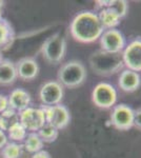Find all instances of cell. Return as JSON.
Here are the masks:
<instances>
[{"label":"cell","instance_id":"obj_1","mask_svg":"<svg viewBox=\"0 0 141 158\" xmlns=\"http://www.w3.org/2000/svg\"><path fill=\"white\" fill-rule=\"evenodd\" d=\"M70 30L77 41L89 43L101 37L104 29L96 13L85 11L79 13L73 19Z\"/></svg>","mask_w":141,"mask_h":158},{"label":"cell","instance_id":"obj_2","mask_svg":"<svg viewBox=\"0 0 141 158\" xmlns=\"http://www.w3.org/2000/svg\"><path fill=\"white\" fill-rule=\"evenodd\" d=\"M89 64L93 71L99 75H112L124 67L122 53H110L98 51L89 58Z\"/></svg>","mask_w":141,"mask_h":158},{"label":"cell","instance_id":"obj_3","mask_svg":"<svg viewBox=\"0 0 141 158\" xmlns=\"http://www.w3.org/2000/svg\"><path fill=\"white\" fill-rule=\"evenodd\" d=\"M86 72L85 68L79 61H70L66 62L59 69L58 82L61 85L68 88H77L85 80Z\"/></svg>","mask_w":141,"mask_h":158},{"label":"cell","instance_id":"obj_4","mask_svg":"<svg viewBox=\"0 0 141 158\" xmlns=\"http://www.w3.org/2000/svg\"><path fill=\"white\" fill-rule=\"evenodd\" d=\"M66 52V41L65 38L61 34H54L50 36L43 42L41 47L42 56L48 62L56 63L60 62L63 59Z\"/></svg>","mask_w":141,"mask_h":158},{"label":"cell","instance_id":"obj_5","mask_svg":"<svg viewBox=\"0 0 141 158\" xmlns=\"http://www.w3.org/2000/svg\"><path fill=\"white\" fill-rule=\"evenodd\" d=\"M41 110L44 113L47 123L56 128L59 131L66 128L68 124L70 123V112H68V108L62 104H57V106H43Z\"/></svg>","mask_w":141,"mask_h":158},{"label":"cell","instance_id":"obj_6","mask_svg":"<svg viewBox=\"0 0 141 158\" xmlns=\"http://www.w3.org/2000/svg\"><path fill=\"white\" fill-rule=\"evenodd\" d=\"M19 122L31 133H37L47 123L44 113L41 108L37 109L31 106L19 113Z\"/></svg>","mask_w":141,"mask_h":158},{"label":"cell","instance_id":"obj_7","mask_svg":"<svg viewBox=\"0 0 141 158\" xmlns=\"http://www.w3.org/2000/svg\"><path fill=\"white\" fill-rule=\"evenodd\" d=\"M93 101L97 106L109 109L117 101V92L115 88L109 83H99L93 91Z\"/></svg>","mask_w":141,"mask_h":158},{"label":"cell","instance_id":"obj_8","mask_svg":"<svg viewBox=\"0 0 141 158\" xmlns=\"http://www.w3.org/2000/svg\"><path fill=\"white\" fill-rule=\"evenodd\" d=\"M63 97V88L58 81H48L40 88L39 98L43 106H53L60 104Z\"/></svg>","mask_w":141,"mask_h":158},{"label":"cell","instance_id":"obj_9","mask_svg":"<svg viewBox=\"0 0 141 158\" xmlns=\"http://www.w3.org/2000/svg\"><path fill=\"white\" fill-rule=\"evenodd\" d=\"M102 51L110 53H120L125 47V38L118 30L111 29L102 33L100 37Z\"/></svg>","mask_w":141,"mask_h":158},{"label":"cell","instance_id":"obj_10","mask_svg":"<svg viewBox=\"0 0 141 158\" xmlns=\"http://www.w3.org/2000/svg\"><path fill=\"white\" fill-rule=\"evenodd\" d=\"M134 114L133 111L126 104H119L114 109L112 113V123L118 130H129L134 127Z\"/></svg>","mask_w":141,"mask_h":158},{"label":"cell","instance_id":"obj_11","mask_svg":"<svg viewBox=\"0 0 141 158\" xmlns=\"http://www.w3.org/2000/svg\"><path fill=\"white\" fill-rule=\"evenodd\" d=\"M124 65L127 70L140 72L141 71V40H134L130 43L122 53Z\"/></svg>","mask_w":141,"mask_h":158},{"label":"cell","instance_id":"obj_12","mask_svg":"<svg viewBox=\"0 0 141 158\" xmlns=\"http://www.w3.org/2000/svg\"><path fill=\"white\" fill-rule=\"evenodd\" d=\"M18 78L23 81H31L37 77L39 73V65L34 58L24 57L16 63Z\"/></svg>","mask_w":141,"mask_h":158},{"label":"cell","instance_id":"obj_13","mask_svg":"<svg viewBox=\"0 0 141 158\" xmlns=\"http://www.w3.org/2000/svg\"><path fill=\"white\" fill-rule=\"evenodd\" d=\"M9 99V108L20 113L21 111L27 109L31 103V95L23 89H15L11 92Z\"/></svg>","mask_w":141,"mask_h":158},{"label":"cell","instance_id":"obj_14","mask_svg":"<svg viewBox=\"0 0 141 158\" xmlns=\"http://www.w3.org/2000/svg\"><path fill=\"white\" fill-rule=\"evenodd\" d=\"M17 70L14 62L9 59H3L0 62V85H11L17 80Z\"/></svg>","mask_w":141,"mask_h":158},{"label":"cell","instance_id":"obj_15","mask_svg":"<svg viewBox=\"0 0 141 158\" xmlns=\"http://www.w3.org/2000/svg\"><path fill=\"white\" fill-rule=\"evenodd\" d=\"M141 82L140 75L137 72L125 70L119 77V86L125 92H134L139 88Z\"/></svg>","mask_w":141,"mask_h":158},{"label":"cell","instance_id":"obj_16","mask_svg":"<svg viewBox=\"0 0 141 158\" xmlns=\"http://www.w3.org/2000/svg\"><path fill=\"white\" fill-rule=\"evenodd\" d=\"M15 40V31L9 21L3 17L0 18V51L6 50Z\"/></svg>","mask_w":141,"mask_h":158},{"label":"cell","instance_id":"obj_17","mask_svg":"<svg viewBox=\"0 0 141 158\" xmlns=\"http://www.w3.org/2000/svg\"><path fill=\"white\" fill-rule=\"evenodd\" d=\"M97 10L107 9L116 13L120 18L125 16L127 12V3L124 0H100L96 1Z\"/></svg>","mask_w":141,"mask_h":158},{"label":"cell","instance_id":"obj_18","mask_svg":"<svg viewBox=\"0 0 141 158\" xmlns=\"http://www.w3.org/2000/svg\"><path fill=\"white\" fill-rule=\"evenodd\" d=\"M98 18L101 22L103 29H114L120 23V17L118 16L116 13H114L111 10L107 9H100L98 10V14H97Z\"/></svg>","mask_w":141,"mask_h":158},{"label":"cell","instance_id":"obj_19","mask_svg":"<svg viewBox=\"0 0 141 158\" xmlns=\"http://www.w3.org/2000/svg\"><path fill=\"white\" fill-rule=\"evenodd\" d=\"M23 148L27 152L35 154L42 150L43 141L37 133H30L27 135L23 141Z\"/></svg>","mask_w":141,"mask_h":158},{"label":"cell","instance_id":"obj_20","mask_svg":"<svg viewBox=\"0 0 141 158\" xmlns=\"http://www.w3.org/2000/svg\"><path fill=\"white\" fill-rule=\"evenodd\" d=\"M27 135V131L24 129L20 122L13 124L7 129V138L12 140V142H21L24 141L25 137Z\"/></svg>","mask_w":141,"mask_h":158},{"label":"cell","instance_id":"obj_21","mask_svg":"<svg viewBox=\"0 0 141 158\" xmlns=\"http://www.w3.org/2000/svg\"><path fill=\"white\" fill-rule=\"evenodd\" d=\"M39 137L41 138L43 143H52V142L56 141L59 135V130H57L54 127L50 126V124L45 123L39 131L37 132Z\"/></svg>","mask_w":141,"mask_h":158},{"label":"cell","instance_id":"obj_22","mask_svg":"<svg viewBox=\"0 0 141 158\" xmlns=\"http://www.w3.org/2000/svg\"><path fill=\"white\" fill-rule=\"evenodd\" d=\"M22 152V146L17 142H7L1 149L2 158H19Z\"/></svg>","mask_w":141,"mask_h":158},{"label":"cell","instance_id":"obj_23","mask_svg":"<svg viewBox=\"0 0 141 158\" xmlns=\"http://www.w3.org/2000/svg\"><path fill=\"white\" fill-rule=\"evenodd\" d=\"M0 116H1L2 120L4 122V126H6V131L10 127L13 126V124L19 122V113L16 111H14V110L11 108L6 109L4 112H2V113L0 114Z\"/></svg>","mask_w":141,"mask_h":158},{"label":"cell","instance_id":"obj_24","mask_svg":"<svg viewBox=\"0 0 141 158\" xmlns=\"http://www.w3.org/2000/svg\"><path fill=\"white\" fill-rule=\"evenodd\" d=\"M6 109H9V99L6 96L0 95V114L6 111Z\"/></svg>","mask_w":141,"mask_h":158},{"label":"cell","instance_id":"obj_25","mask_svg":"<svg viewBox=\"0 0 141 158\" xmlns=\"http://www.w3.org/2000/svg\"><path fill=\"white\" fill-rule=\"evenodd\" d=\"M134 126L141 130V109L135 112L134 114Z\"/></svg>","mask_w":141,"mask_h":158},{"label":"cell","instance_id":"obj_26","mask_svg":"<svg viewBox=\"0 0 141 158\" xmlns=\"http://www.w3.org/2000/svg\"><path fill=\"white\" fill-rule=\"evenodd\" d=\"M32 158H52V156H51V154L48 152L44 151V150H41V151L33 154Z\"/></svg>","mask_w":141,"mask_h":158},{"label":"cell","instance_id":"obj_27","mask_svg":"<svg viewBox=\"0 0 141 158\" xmlns=\"http://www.w3.org/2000/svg\"><path fill=\"white\" fill-rule=\"evenodd\" d=\"M7 135L4 132H0V150L7 143Z\"/></svg>","mask_w":141,"mask_h":158},{"label":"cell","instance_id":"obj_28","mask_svg":"<svg viewBox=\"0 0 141 158\" xmlns=\"http://www.w3.org/2000/svg\"><path fill=\"white\" fill-rule=\"evenodd\" d=\"M4 131H6V128L4 126V122L2 120L1 116H0V132H4Z\"/></svg>","mask_w":141,"mask_h":158},{"label":"cell","instance_id":"obj_29","mask_svg":"<svg viewBox=\"0 0 141 158\" xmlns=\"http://www.w3.org/2000/svg\"><path fill=\"white\" fill-rule=\"evenodd\" d=\"M2 7H3V2L0 1V18H2Z\"/></svg>","mask_w":141,"mask_h":158},{"label":"cell","instance_id":"obj_30","mask_svg":"<svg viewBox=\"0 0 141 158\" xmlns=\"http://www.w3.org/2000/svg\"><path fill=\"white\" fill-rule=\"evenodd\" d=\"M3 60V58H2V53H1V51H0V62Z\"/></svg>","mask_w":141,"mask_h":158}]
</instances>
